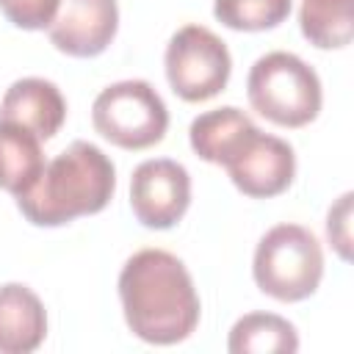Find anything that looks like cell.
I'll return each instance as SVG.
<instances>
[{"label":"cell","mask_w":354,"mask_h":354,"mask_svg":"<svg viewBox=\"0 0 354 354\" xmlns=\"http://www.w3.org/2000/svg\"><path fill=\"white\" fill-rule=\"evenodd\" d=\"M293 0H213V17L232 30H268L288 19Z\"/></svg>","instance_id":"cell-16"},{"label":"cell","mask_w":354,"mask_h":354,"mask_svg":"<svg viewBox=\"0 0 354 354\" xmlns=\"http://www.w3.org/2000/svg\"><path fill=\"white\" fill-rule=\"evenodd\" d=\"M191 205L188 169L171 158H152L133 169L130 207L133 216L149 230L174 227Z\"/></svg>","instance_id":"cell-8"},{"label":"cell","mask_w":354,"mask_h":354,"mask_svg":"<svg viewBox=\"0 0 354 354\" xmlns=\"http://www.w3.org/2000/svg\"><path fill=\"white\" fill-rule=\"evenodd\" d=\"M41 138L33 136L30 130L0 122V188L22 196L25 191L33 188L39 174L44 171V155H41Z\"/></svg>","instance_id":"cell-13"},{"label":"cell","mask_w":354,"mask_h":354,"mask_svg":"<svg viewBox=\"0 0 354 354\" xmlns=\"http://www.w3.org/2000/svg\"><path fill=\"white\" fill-rule=\"evenodd\" d=\"M257 288L277 301H301L313 296L324 277V252L318 238L301 224L271 227L252 260Z\"/></svg>","instance_id":"cell-4"},{"label":"cell","mask_w":354,"mask_h":354,"mask_svg":"<svg viewBox=\"0 0 354 354\" xmlns=\"http://www.w3.org/2000/svg\"><path fill=\"white\" fill-rule=\"evenodd\" d=\"M249 105L279 127H304L321 111V80L315 69L293 53L260 55L246 77Z\"/></svg>","instance_id":"cell-3"},{"label":"cell","mask_w":354,"mask_h":354,"mask_svg":"<svg viewBox=\"0 0 354 354\" xmlns=\"http://www.w3.org/2000/svg\"><path fill=\"white\" fill-rule=\"evenodd\" d=\"M47 335L41 299L22 282L0 285V354H30Z\"/></svg>","instance_id":"cell-11"},{"label":"cell","mask_w":354,"mask_h":354,"mask_svg":"<svg viewBox=\"0 0 354 354\" xmlns=\"http://www.w3.org/2000/svg\"><path fill=\"white\" fill-rule=\"evenodd\" d=\"M66 119V100L53 80L19 77L0 100V122L19 124L39 138H53Z\"/></svg>","instance_id":"cell-10"},{"label":"cell","mask_w":354,"mask_h":354,"mask_svg":"<svg viewBox=\"0 0 354 354\" xmlns=\"http://www.w3.org/2000/svg\"><path fill=\"white\" fill-rule=\"evenodd\" d=\"M166 80L185 102H205L224 91L232 72L227 44L205 25H183L166 44Z\"/></svg>","instance_id":"cell-6"},{"label":"cell","mask_w":354,"mask_h":354,"mask_svg":"<svg viewBox=\"0 0 354 354\" xmlns=\"http://www.w3.org/2000/svg\"><path fill=\"white\" fill-rule=\"evenodd\" d=\"M58 0H0L6 19L22 30H44L53 22Z\"/></svg>","instance_id":"cell-17"},{"label":"cell","mask_w":354,"mask_h":354,"mask_svg":"<svg viewBox=\"0 0 354 354\" xmlns=\"http://www.w3.org/2000/svg\"><path fill=\"white\" fill-rule=\"evenodd\" d=\"M122 313L136 337L152 346L183 343L199 324V296L185 263L166 249H141L119 274Z\"/></svg>","instance_id":"cell-1"},{"label":"cell","mask_w":354,"mask_h":354,"mask_svg":"<svg viewBox=\"0 0 354 354\" xmlns=\"http://www.w3.org/2000/svg\"><path fill=\"white\" fill-rule=\"evenodd\" d=\"M116 191L111 158L91 141H72L58 152L33 183L17 196L19 213L36 227H61L77 216L100 213Z\"/></svg>","instance_id":"cell-2"},{"label":"cell","mask_w":354,"mask_h":354,"mask_svg":"<svg viewBox=\"0 0 354 354\" xmlns=\"http://www.w3.org/2000/svg\"><path fill=\"white\" fill-rule=\"evenodd\" d=\"M257 124L235 105H221V108H213V111H205L199 113L191 127H188V141H191V149L207 160V163H216V166H224L227 158L238 149V144L243 141V136L249 130H254Z\"/></svg>","instance_id":"cell-12"},{"label":"cell","mask_w":354,"mask_h":354,"mask_svg":"<svg viewBox=\"0 0 354 354\" xmlns=\"http://www.w3.org/2000/svg\"><path fill=\"white\" fill-rule=\"evenodd\" d=\"M232 354H293L299 348L296 326L274 313H246L230 329Z\"/></svg>","instance_id":"cell-14"},{"label":"cell","mask_w":354,"mask_h":354,"mask_svg":"<svg viewBox=\"0 0 354 354\" xmlns=\"http://www.w3.org/2000/svg\"><path fill=\"white\" fill-rule=\"evenodd\" d=\"M91 124L105 141L136 152L163 141L169 111L152 83L119 80L97 94L91 105Z\"/></svg>","instance_id":"cell-5"},{"label":"cell","mask_w":354,"mask_h":354,"mask_svg":"<svg viewBox=\"0 0 354 354\" xmlns=\"http://www.w3.org/2000/svg\"><path fill=\"white\" fill-rule=\"evenodd\" d=\"M119 30L116 0H58L47 36L72 58H94L108 50Z\"/></svg>","instance_id":"cell-9"},{"label":"cell","mask_w":354,"mask_h":354,"mask_svg":"<svg viewBox=\"0 0 354 354\" xmlns=\"http://www.w3.org/2000/svg\"><path fill=\"white\" fill-rule=\"evenodd\" d=\"M232 185L252 199H271L296 177V155L293 147L277 136L263 133L260 127L249 130L238 149L224 163Z\"/></svg>","instance_id":"cell-7"},{"label":"cell","mask_w":354,"mask_h":354,"mask_svg":"<svg viewBox=\"0 0 354 354\" xmlns=\"http://www.w3.org/2000/svg\"><path fill=\"white\" fill-rule=\"evenodd\" d=\"M299 28L313 47L340 50L354 36V0H304Z\"/></svg>","instance_id":"cell-15"},{"label":"cell","mask_w":354,"mask_h":354,"mask_svg":"<svg viewBox=\"0 0 354 354\" xmlns=\"http://www.w3.org/2000/svg\"><path fill=\"white\" fill-rule=\"evenodd\" d=\"M351 191H346L332 207H329V216H326V235H329V243L337 249V254L343 260L351 257Z\"/></svg>","instance_id":"cell-18"}]
</instances>
